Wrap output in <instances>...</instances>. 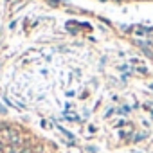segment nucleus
Here are the masks:
<instances>
[{"mask_svg":"<svg viewBox=\"0 0 153 153\" xmlns=\"http://www.w3.org/2000/svg\"><path fill=\"white\" fill-rule=\"evenodd\" d=\"M2 149H4V142H2V140H0V151H2Z\"/></svg>","mask_w":153,"mask_h":153,"instance_id":"obj_2","label":"nucleus"},{"mask_svg":"<svg viewBox=\"0 0 153 153\" xmlns=\"http://www.w3.org/2000/svg\"><path fill=\"white\" fill-rule=\"evenodd\" d=\"M9 144L11 146H22V135L16 130H9Z\"/></svg>","mask_w":153,"mask_h":153,"instance_id":"obj_1","label":"nucleus"}]
</instances>
